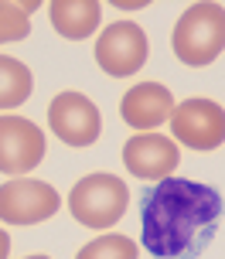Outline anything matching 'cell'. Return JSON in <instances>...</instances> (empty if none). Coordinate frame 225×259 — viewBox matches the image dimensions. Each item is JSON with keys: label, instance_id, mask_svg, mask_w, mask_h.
<instances>
[{"label": "cell", "instance_id": "cell-5", "mask_svg": "<svg viewBox=\"0 0 225 259\" xmlns=\"http://www.w3.org/2000/svg\"><path fill=\"white\" fill-rule=\"evenodd\" d=\"M52 133L68 147H93L103 130V116L89 96L82 92H58L48 106Z\"/></svg>", "mask_w": 225, "mask_h": 259}, {"label": "cell", "instance_id": "cell-2", "mask_svg": "<svg viewBox=\"0 0 225 259\" xmlns=\"http://www.w3.org/2000/svg\"><path fill=\"white\" fill-rule=\"evenodd\" d=\"M171 48L177 62L191 68L212 65L225 48V7L222 4H191L171 34Z\"/></svg>", "mask_w": 225, "mask_h": 259}, {"label": "cell", "instance_id": "cell-17", "mask_svg": "<svg viewBox=\"0 0 225 259\" xmlns=\"http://www.w3.org/2000/svg\"><path fill=\"white\" fill-rule=\"evenodd\" d=\"M27 259H48V256H27Z\"/></svg>", "mask_w": 225, "mask_h": 259}, {"label": "cell", "instance_id": "cell-3", "mask_svg": "<svg viewBox=\"0 0 225 259\" xmlns=\"http://www.w3.org/2000/svg\"><path fill=\"white\" fill-rule=\"evenodd\" d=\"M126 205H130V188L116 174H89L68 194V211L93 232L113 229L123 219Z\"/></svg>", "mask_w": 225, "mask_h": 259}, {"label": "cell", "instance_id": "cell-15", "mask_svg": "<svg viewBox=\"0 0 225 259\" xmlns=\"http://www.w3.org/2000/svg\"><path fill=\"white\" fill-rule=\"evenodd\" d=\"M7 252H11V235L0 229V259H7Z\"/></svg>", "mask_w": 225, "mask_h": 259}, {"label": "cell", "instance_id": "cell-4", "mask_svg": "<svg viewBox=\"0 0 225 259\" xmlns=\"http://www.w3.org/2000/svg\"><path fill=\"white\" fill-rule=\"evenodd\" d=\"M171 133L191 150H218L225 143V109L212 99H185L171 113Z\"/></svg>", "mask_w": 225, "mask_h": 259}, {"label": "cell", "instance_id": "cell-12", "mask_svg": "<svg viewBox=\"0 0 225 259\" xmlns=\"http://www.w3.org/2000/svg\"><path fill=\"white\" fill-rule=\"evenodd\" d=\"M31 89H34V75L24 62L17 58H7L0 55V109H14L31 99Z\"/></svg>", "mask_w": 225, "mask_h": 259}, {"label": "cell", "instance_id": "cell-13", "mask_svg": "<svg viewBox=\"0 0 225 259\" xmlns=\"http://www.w3.org/2000/svg\"><path fill=\"white\" fill-rule=\"evenodd\" d=\"M137 242L126 235H99L89 246H82L75 259H137Z\"/></svg>", "mask_w": 225, "mask_h": 259}, {"label": "cell", "instance_id": "cell-8", "mask_svg": "<svg viewBox=\"0 0 225 259\" xmlns=\"http://www.w3.org/2000/svg\"><path fill=\"white\" fill-rule=\"evenodd\" d=\"M44 157V133L24 116H0V174H27Z\"/></svg>", "mask_w": 225, "mask_h": 259}, {"label": "cell", "instance_id": "cell-16", "mask_svg": "<svg viewBox=\"0 0 225 259\" xmlns=\"http://www.w3.org/2000/svg\"><path fill=\"white\" fill-rule=\"evenodd\" d=\"M21 7H24V11L31 14V11H38V0H21Z\"/></svg>", "mask_w": 225, "mask_h": 259}, {"label": "cell", "instance_id": "cell-10", "mask_svg": "<svg viewBox=\"0 0 225 259\" xmlns=\"http://www.w3.org/2000/svg\"><path fill=\"white\" fill-rule=\"evenodd\" d=\"M174 113V96L160 82H140L119 99V116L133 130H154Z\"/></svg>", "mask_w": 225, "mask_h": 259}, {"label": "cell", "instance_id": "cell-7", "mask_svg": "<svg viewBox=\"0 0 225 259\" xmlns=\"http://www.w3.org/2000/svg\"><path fill=\"white\" fill-rule=\"evenodd\" d=\"M96 62L109 75H133L137 68H144L147 62V34L140 24L133 21H116L109 24L99 41H96Z\"/></svg>", "mask_w": 225, "mask_h": 259}, {"label": "cell", "instance_id": "cell-6", "mask_svg": "<svg viewBox=\"0 0 225 259\" xmlns=\"http://www.w3.org/2000/svg\"><path fill=\"white\" fill-rule=\"evenodd\" d=\"M62 205V198L52 184L31 181V178H14L0 188V222L7 225H38L52 219Z\"/></svg>", "mask_w": 225, "mask_h": 259}, {"label": "cell", "instance_id": "cell-11", "mask_svg": "<svg viewBox=\"0 0 225 259\" xmlns=\"http://www.w3.org/2000/svg\"><path fill=\"white\" fill-rule=\"evenodd\" d=\"M48 11H52V27L68 41H85L103 17V7L96 0H55Z\"/></svg>", "mask_w": 225, "mask_h": 259}, {"label": "cell", "instance_id": "cell-9", "mask_svg": "<svg viewBox=\"0 0 225 259\" xmlns=\"http://www.w3.org/2000/svg\"><path fill=\"white\" fill-rule=\"evenodd\" d=\"M123 164H126V170L133 178L164 181V178H171L177 170L181 150L164 133H137V137H130L123 143Z\"/></svg>", "mask_w": 225, "mask_h": 259}, {"label": "cell", "instance_id": "cell-14", "mask_svg": "<svg viewBox=\"0 0 225 259\" xmlns=\"http://www.w3.org/2000/svg\"><path fill=\"white\" fill-rule=\"evenodd\" d=\"M31 34V17L21 4L14 0H0V45L7 41H24Z\"/></svg>", "mask_w": 225, "mask_h": 259}, {"label": "cell", "instance_id": "cell-1", "mask_svg": "<svg viewBox=\"0 0 225 259\" xmlns=\"http://www.w3.org/2000/svg\"><path fill=\"white\" fill-rule=\"evenodd\" d=\"M225 201L212 184L164 178L144 194L140 239L157 259H195L215 239Z\"/></svg>", "mask_w": 225, "mask_h": 259}]
</instances>
